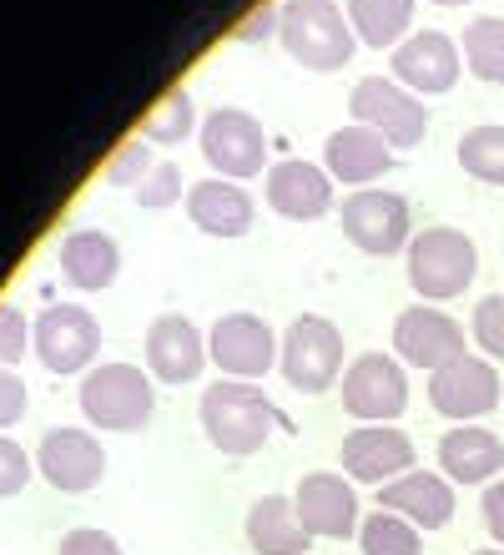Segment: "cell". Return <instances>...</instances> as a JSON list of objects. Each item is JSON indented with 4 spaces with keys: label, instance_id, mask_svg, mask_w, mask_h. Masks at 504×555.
Masks as SVG:
<instances>
[{
    "label": "cell",
    "instance_id": "1",
    "mask_svg": "<svg viewBox=\"0 0 504 555\" xmlns=\"http://www.w3.org/2000/svg\"><path fill=\"white\" fill-rule=\"evenodd\" d=\"M283 46L308 72H338L353 61V21L338 0H283Z\"/></svg>",
    "mask_w": 504,
    "mask_h": 555
},
{
    "label": "cell",
    "instance_id": "2",
    "mask_svg": "<svg viewBox=\"0 0 504 555\" xmlns=\"http://www.w3.org/2000/svg\"><path fill=\"white\" fill-rule=\"evenodd\" d=\"M273 424H277V414L258 384H243V379L207 384V395H202V429L212 439V450L253 454L268 444Z\"/></svg>",
    "mask_w": 504,
    "mask_h": 555
},
{
    "label": "cell",
    "instance_id": "3",
    "mask_svg": "<svg viewBox=\"0 0 504 555\" xmlns=\"http://www.w3.org/2000/svg\"><path fill=\"white\" fill-rule=\"evenodd\" d=\"M409 258V283L424 304H449L460 298L479 273V253L475 237L460 233V228H424L414 233V243L403 248Z\"/></svg>",
    "mask_w": 504,
    "mask_h": 555
},
{
    "label": "cell",
    "instance_id": "4",
    "mask_svg": "<svg viewBox=\"0 0 504 555\" xmlns=\"http://www.w3.org/2000/svg\"><path fill=\"white\" fill-rule=\"evenodd\" d=\"M157 410V389H152V374H142L137 364H96L87 369L81 379V414L96 429H142Z\"/></svg>",
    "mask_w": 504,
    "mask_h": 555
},
{
    "label": "cell",
    "instance_id": "5",
    "mask_svg": "<svg viewBox=\"0 0 504 555\" xmlns=\"http://www.w3.org/2000/svg\"><path fill=\"white\" fill-rule=\"evenodd\" d=\"M277 364H283V379H288L298 395H323V389H333L338 374H344V334H338V323H328L323 313L293 319L288 334H283Z\"/></svg>",
    "mask_w": 504,
    "mask_h": 555
},
{
    "label": "cell",
    "instance_id": "6",
    "mask_svg": "<svg viewBox=\"0 0 504 555\" xmlns=\"http://www.w3.org/2000/svg\"><path fill=\"white\" fill-rule=\"evenodd\" d=\"M202 157L212 167L217 177H228V182H247V177L262 172V162H268V132H262V121L243 106H217L202 117Z\"/></svg>",
    "mask_w": 504,
    "mask_h": 555
},
{
    "label": "cell",
    "instance_id": "7",
    "mask_svg": "<svg viewBox=\"0 0 504 555\" xmlns=\"http://www.w3.org/2000/svg\"><path fill=\"white\" fill-rule=\"evenodd\" d=\"M348 112L359 127H374L389 146H418L429 132V106L389 76H363L359 87L348 91Z\"/></svg>",
    "mask_w": 504,
    "mask_h": 555
},
{
    "label": "cell",
    "instance_id": "8",
    "mask_svg": "<svg viewBox=\"0 0 504 555\" xmlns=\"http://www.w3.org/2000/svg\"><path fill=\"white\" fill-rule=\"evenodd\" d=\"M344 237L353 248L374 253V258H389V253L409 248L414 243V218H409V203L389 188H359L344 197Z\"/></svg>",
    "mask_w": 504,
    "mask_h": 555
},
{
    "label": "cell",
    "instance_id": "9",
    "mask_svg": "<svg viewBox=\"0 0 504 555\" xmlns=\"http://www.w3.org/2000/svg\"><path fill=\"white\" fill-rule=\"evenodd\" d=\"M403 404H409V374L393 353L369 349L344 369V410L359 424H389L403 414Z\"/></svg>",
    "mask_w": 504,
    "mask_h": 555
},
{
    "label": "cell",
    "instance_id": "10",
    "mask_svg": "<svg viewBox=\"0 0 504 555\" xmlns=\"http://www.w3.org/2000/svg\"><path fill=\"white\" fill-rule=\"evenodd\" d=\"M207 353H212V364L228 374V379H262L268 369L277 364V353H283V338L268 328V319L258 313H222L212 323V334H207Z\"/></svg>",
    "mask_w": 504,
    "mask_h": 555
},
{
    "label": "cell",
    "instance_id": "11",
    "mask_svg": "<svg viewBox=\"0 0 504 555\" xmlns=\"http://www.w3.org/2000/svg\"><path fill=\"white\" fill-rule=\"evenodd\" d=\"M30 338H36V353L51 374H81L101 349V323L81 304H51L30 323Z\"/></svg>",
    "mask_w": 504,
    "mask_h": 555
},
{
    "label": "cell",
    "instance_id": "12",
    "mask_svg": "<svg viewBox=\"0 0 504 555\" xmlns=\"http://www.w3.org/2000/svg\"><path fill=\"white\" fill-rule=\"evenodd\" d=\"M393 353H399V364L439 374V369L464 359L469 349H464L460 319H449L444 308H434V304H414L393 319Z\"/></svg>",
    "mask_w": 504,
    "mask_h": 555
},
{
    "label": "cell",
    "instance_id": "13",
    "mask_svg": "<svg viewBox=\"0 0 504 555\" xmlns=\"http://www.w3.org/2000/svg\"><path fill=\"white\" fill-rule=\"evenodd\" d=\"M36 469L46 475V485H56L61 495H87L91 485H101L106 475V450L91 429H46L36 444Z\"/></svg>",
    "mask_w": 504,
    "mask_h": 555
},
{
    "label": "cell",
    "instance_id": "14",
    "mask_svg": "<svg viewBox=\"0 0 504 555\" xmlns=\"http://www.w3.org/2000/svg\"><path fill=\"white\" fill-rule=\"evenodd\" d=\"M504 399V384H500V369L494 359H475V353H464L454 364H444L439 374H429V404L444 420H479V414H490L494 404Z\"/></svg>",
    "mask_w": 504,
    "mask_h": 555
},
{
    "label": "cell",
    "instance_id": "15",
    "mask_svg": "<svg viewBox=\"0 0 504 555\" xmlns=\"http://www.w3.org/2000/svg\"><path fill=\"white\" fill-rule=\"evenodd\" d=\"M344 475L363 485H389L414 469V439L393 429V424H359L353 435H344Z\"/></svg>",
    "mask_w": 504,
    "mask_h": 555
},
{
    "label": "cell",
    "instance_id": "16",
    "mask_svg": "<svg viewBox=\"0 0 504 555\" xmlns=\"http://www.w3.org/2000/svg\"><path fill=\"white\" fill-rule=\"evenodd\" d=\"M293 505H298V520L308 535H328V541H344L363 526L359 520V495L353 485L338 475V469H313L302 475L298 490H293Z\"/></svg>",
    "mask_w": 504,
    "mask_h": 555
},
{
    "label": "cell",
    "instance_id": "17",
    "mask_svg": "<svg viewBox=\"0 0 504 555\" xmlns=\"http://www.w3.org/2000/svg\"><path fill=\"white\" fill-rule=\"evenodd\" d=\"M464 51L444 30H414L403 46H393V81L409 87L414 96H434L460 81Z\"/></svg>",
    "mask_w": 504,
    "mask_h": 555
},
{
    "label": "cell",
    "instance_id": "18",
    "mask_svg": "<svg viewBox=\"0 0 504 555\" xmlns=\"http://www.w3.org/2000/svg\"><path fill=\"white\" fill-rule=\"evenodd\" d=\"M207 359H212V353H207V338H202V328L188 313H161V319H152V328H146V369H152V379L192 384Z\"/></svg>",
    "mask_w": 504,
    "mask_h": 555
},
{
    "label": "cell",
    "instance_id": "19",
    "mask_svg": "<svg viewBox=\"0 0 504 555\" xmlns=\"http://www.w3.org/2000/svg\"><path fill=\"white\" fill-rule=\"evenodd\" d=\"M268 207H273L277 218H288V222L323 218V212L333 207V177H328V167L302 162V157L273 162V167H268Z\"/></svg>",
    "mask_w": 504,
    "mask_h": 555
},
{
    "label": "cell",
    "instance_id": "20",
    "mask_svg": "<svg viewBox=\"0 0 504 555\" xmlns=\"http://www.w3.org/2000/svg\"><path fill=\"white\" fill-rule=\"evenodd\" d=\"M378 511L403 515L418 530H439L454 520V485L434 469H409L399 480H389L378 490Z\"/></svg>",
    "mask_w": 504,
    "mask_h": 555
},
{
    "label": "cell",
    "instance_id": "21",
    "mask_svg": "<svg viewBox=\"0 0 504 555\" xmlns=\"http://www.w3.org/2000/svg\"><path fill=\"white\" fill-rule=\"evenodd\" d=\"M439 469L449 485H494L504 469V439L484 424H454L439 439Z\"/></svg>",
    "mask_w": 504,
    "mask_h": 555
},
{
    "label": "cell",
    "instance_id": "22",
    "mask_svg": "<svg viewBox=\"0 0 504 555\" xmlns=\"http://www.w3.org/2000/svg\"><path fill=\"white\" fill-rule=\"evenodd\" d=\"M323 167H328L333 182L363 188V182H374V177H384L393 167V146L384 142L374 127H359V121H353V127L328 132V142H323Z\"/></svg>",
    "mask_w": 504,
    "mask_h": 555
},
{
    "label": "cell",
    "instance_id": "23",
    "mask_svg": "<svg viewBox=\"0 0 504 555\" xmlns=\"http://www.w3.org/2000/svg\"><path fill=\"white\" fill-rule=\"evenodd\" d=\"M188 218L212 237H243L253 228V218H258V207H253L243 182L207 177V182H192L188 188Z\"/></svg>",
    "mask_w": 504,
    "mask_h": 555
},
{
    "label": "cell",
    "instance_id": "24",
    "mask_svg": "<svg viewBox=\"0 0 504 555\" xmlns=\"http://www.w3.org/2000/svg\"><path fill=\"white\" fill-rule=\"evenodd\" d=\"M61 273H66V283L72 288H112L116 273H121V248H116L112 233H101V228H76V233H66V243H61Z\"/></svg>",
    "mask_w": 504,
    "mask_h": 555
},
{
    "label": "cell",
    "instance_id": "25",
    "mask_svg": "<svg viewBox=\"0 0 504 555\" xmlns=\"http://www.w3.org/2000/svg\"><path fill=\"white\" fill-rule=\"evenodd\" d=\"M308 530L298 520V505L288 495H262L247 511V545L258 555H308Z\"/></svg>",
    "mask_w": 504,
    "mask_h": 555
},
{
    "label": "cell",
    "instance_id": "26",
    "mask_svg": "<svg viewBox=\"0 0 504 555\" xmlns=\"http://www.w3.org/2000/svg\"><path fill=\"white\" fill-rule=\"evenodd\" d=\"M348 21H353V36L369 46H403L414 36V0H348Z\"/></svg>",
    "mask_w": 504,
    "mask_h": 555
},
{
    "label": "cell",
    "instance_id": "27",
    "mask_svg": "<svg viewBox=\"0 0 504 555\" xmlns=\"http://www.w3.org/2000/svg\"><path fill=\"white\" fill-rule=\"evenodd\" d=\"M464 66L479 81L504 87V21L500 15H479V21L464 26Z\"/></svg>",
    "mask_w": 504,
    "mask_h": 555
},
{
    "label": "cell",
    "instance_id": "28",
    "mask_svg": "<svg viewBox=\"0 0 504 555\" xmlns=\"http://www.w3.org/2000/svg\"><path fill=\"white\" fill-rule=\"evenodd\" d=\"M460 167L479 182H494L504 188V127L500 121H484V127H469L460 137Z\"/></svg>",
    "mask_w": 504,
    "mask_h": 555
},
{
    "label": "cell",
    "instance_id": "29",
    "mask_svg": "<svg viewBox=\"0 0 504 555\" xmlns=\"http://www.w3.org/2000/svg\"><path fill=\"white\" fill-rule=\"evenodd\" d=\"M359 545H363V555H418V526H409L393 511H374V515H363Z\"/></svg>",
    "mask_w": 504,
    "mask_h": 555
},
{
    "label": "cell",
    "instance_id": "30",
    "mask_svg": "<svg viewBox=\"0 0 504 555\" xmlns=\"http://www.w3.org/2000/svg\"><path fill=\"white\" fill-rule=\"evenodd\" d=\"M197 121V106H192V91H167L157 102V112L142 121V142H182Z\"/></svg>",
    "mask_w": 504,
    "mask_h": 555
},
{
    "label": "cell",
    "instance_id": "31",
    "mask_svg": "<svg viewBox=\"0 0 504 555\" xmlns=\"http://www.w3.org/2000/svg\"><path fill=\"white\" fill-rule=\"evenodd\" d=\"M152 167H157V162H152V142H142V137H137V142L116 146L112 157H106V182H121V188H131V182H137V188H142V177L152 172Z\"/></svg>",
    "mask_w": 504,
    "mask_h": 555
},
{
    "label": "cell",
    "instance_id": "32",
    "mask_svg": "<svg viewBox=\"0 0 504 555\" xmlns=\"http://www.w3.org/2000/svg\"><path fill=\"white\" fill-rule=\"evenodd\" d=\"M475 344L490 359H504V293H490L475 304Z\"/></svg>",
    "mask_w": 504,
    "mask_h": 555
},
{
    "label": "cell",
    "instance_id": "33",
    "mask_svg": "<svg viewBox=\"0 0 504 555\" xmlns=\"http://www.w3.org/2000/svg\"><path fill=\"white\" fill-rule=\"evenodd\" d=\"M26 349H36V338H30V323L21 308L0 304V369H11L26 359Z\"/></svg>",
    "mask_w": 504,
    "mask_h": 555
},
{
    "label": "cell",
    "instance_id": "34",
    "mask_svg": "<svg viewBox=\"0 0 504 555\" xmlns=\"http://www.w3.org/2000/svg\"><path fill=\"white\" fill-rule=\"evenodd\" d=\"M177 197H182V167L177 162H157L142 177V188H137V203L142 207H172Z\"/></svg>",
    "mask_w": 504,
    "mask_h": 555
},
{
    "label": "cell",
    "instance_id": "35",
    "mask_svg": "<svg viewBox=\"0 0 504 555\" xmlns=\"http://www.w3.org/2000/svg\"><path fill=\"white\" fill-rule=\"evenodd\" d=\"M30 475H36V460H30L15 439H5L0 435V500L5 495H21L30 485Z\"/></svg>",
    "mask_w": 504,
    "mask_h": 555
},
{
    "label": "cell",
    "instance_id": "36",
    "mask_svg": "<svg viewBox=\"0 0 504 555\" xmlns=\"http://www.w3.org/2000/svg\"><path fill=\"white\" fill-rule=\"evenodd\" d=\"M56 555H121V545H116L106 530H96V526H76V530L61 535Z\"/></svg>",
    "mask_w": 504,
    "mask_h": 555
},
{
    "label": "cell",
    "instance_id": "37",
    "mask_svg": "<svg viewBox=\"0 0 504 555\" xmlns=\"http://www.w3.org/2000/svg\"><path fill=\"white\" fill-rule=\"evenodd\" d=\"M273 30H283V5L262 0V5H253V11L243 15V26L232 30V36H237V41H268Z\"/></svg>",
    "mask_w": 504,
    "mask_h": 555
},
{
    "label": "cell",
    "instance_id": "38",
    "mask_svg": "<svg viewBox=\"0 0 504 555\" xmlns=\"http://www.w3.org/2000/svg\"><path fill=\"white\" fill-rule=\"evenodd\" d=\"M21 414H26V384H21V374L0 369V429L21 424Z\"/></svg>",
    "mask_w": 504,
    "mask_h": 555
},
{
    "label": "cell",
    "instance_id": "39",
    "mask_svg": "<svg viewBox=\"0 0 504 555\" xmlns=\"http://www.w3.org/2000/svg\"><path fill=\"white\" fill-rule=\"evenodd\" d=\"M479 511H484V526H490L494 545L504 551V480H494L490 490H484V500H479Z\"/></svg>",
    "mask_w": 504,
    "mask_h": 555
},
{
    "label": "cell",
    "instance_id": "40",
    "mask_svg": "<svg viewBox=\"0 0 504 555\" xmlns=\"http://www.w3.org/2000/svg\"><path fill=\"white\" fill-rule=\"evenodd\" d=\"M429 5H464V0H429Z\"/></svg>",
    "mask_w": 504,
    "mask_h": 555
},
{
    "label": "cell",
    "instance_id": "41",
    "mask_svg": "<svg viewBox=\"0 0 504 555\" xmlns=\"http://www.w3.org/2000/svg\"><path fill=\"white\" fill-rule=\"evenodd\" d=\"M475 555H504V551H500V545H490V551H475Z\"/></svg>",
    "mask_w": 504,
    "mask_h": 555
}]
</instances>
